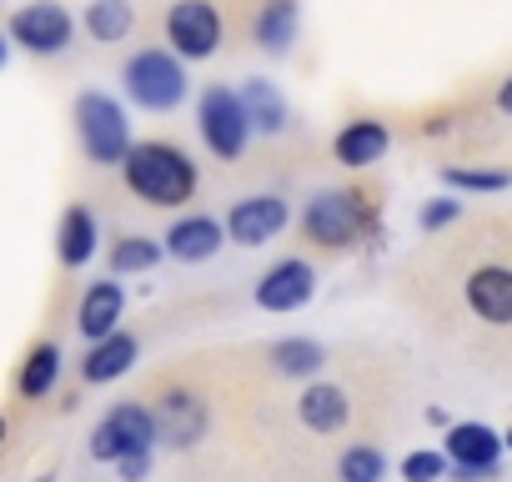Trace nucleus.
I'll return each mask as SVG.
<instances>
[{
    "label": "nucleus",
    "mask_w": 512,
    "mask_h": 482,
    "mask_svg": "<svg viewBox=\"0 0 512 482\" xmlns=\"http://www.w3.org/2000/svg\"><path fill=\"white\" fill-rule=\"evenodd\" d=\"M502 447H512V427H507V437H502Z\"/></svg>",
    "instance_id": "obj_34"
},
{
    "label": "nucleus",
    "mask_w": 512,
    "mask_h": 482,
    "mask_svg": "<svg viewBox=\"0 0 512 482\" xmlns=\"http://www.w3.org/2000/svg\"><path fill=\"white\" fill-rule=\"evenodd\" d=\"M372 226V206L362 191L342 186V191H317L307 206H302V236L312 247H327V252H342Z\"/></svg>",
    "instance_id": "obj_4"
},
{
    "label": "nucleus",
    "mask_w": 512,
    "mask_h": 482,
    "mask_svg": "<svg viewBox=\"0 0 512 482\" xmlns=\"http://www.w3.org/2000/svg\"><path fill=\"white\" fill-rule=\"evenodd\" d=\"M56 377H61V347H56V342H41V347L26 352L21 377H16V392H21L26 402H41V397H51Z\"/></svg>",
    "instance_id": "obj_23"
},
{
    "label": "nucleus",
    "mask_w": 512,
    "mask_h": 482,
    "mask_svg": "<svg viewBox=\"0 0 512 482\" xmlns=\"http://www.w3.org/2000/svg\"><path fill=\"white\" fill-rule=\"evenodd\" d=\"M297 26H302V6H297V0H267V6L256 11L251 36H256V46H262L267 56H287L292 41H297Z\"/></svg>",
    "instance_id": "obj_19"
},
{
    "label": "nucleus",
    "mask_w": 512,
    "mask_h": 482,
    "mask_svg": "<svg viewBox=\"0 0 512 482\" xmlns=\"http://www.w3.org/2000/svg\"><path fill=\"white\" fill-rule=\"evenodd\" d=\"M387 146H392V131H387L377 116H357V121H347V126L332 136V156H337V166H347V171L377 166V161L387 156Z\"/></svg>",
    "instance_id": "obj_12"
},
{
    "label": "nucleus",
    "mask_w": 512,
    "mask_h": 482,
    "mask_svg": "<svg viewBox=\"0 0 512 482\" xmlns=\"http://www.w3.org/2000/svg\"><path fill=\"white\" fill-rule=\"evenodd\" d=\"M6 432H11V427H6V417H0V442H6Z\"/></svg>",
    "instance_id": "obj_33"
},
{
    "label": "nucleus",
    "mask_w": 512,
    "mask_h": 482,
    "mask_svg": "<svg viewBox=\"0 0 512 482\" xmlns=\"http://www.w3.org/2000/svg\"><path fill=\"white\" fill-rule=\"evenodd\" d=\"M116 472H121V482H141V477L151 472V452H131V457H121Z\"/></svg>",
    "instance_id": "obj_30"
},
{
    "label": "nucleus",
    "mask_w": 512,
    "mask_h": 482,
    "mask_svg": "<svg viewBox=\"0 0 512 482\" xmlns=\"http://www.w3.org/2000/svg\"><path fill=\"white\" fill-rule=\"evenodd\" d=\"M96 241H101L96 211H91L86 201L66 206V211H61V226H56V257H61V267L81 272V267L96 257Z\"/></svg>",
    "instance_id": "obj_16"
},
{
    "label": "nucleus",
    "mask_w": 512,
    "mask_h": 482,
    "mask_svg": "<svg viewBox=\"0 0 512 482\" xmlns=\"http://www.w3.org/2000/svg\"><path fill=\"white\" fill-rule=\"evenodd\" d=\"M76 141L91 166H121L131 151V121L126 106L106 91H81L76 96Z\"/></svg>",
    "instance_id": "obj_3"
},
{
    "label": "nucleus",
    "mask_w": 512,
    "mask_h": 482,
    "mask_svg": "<svg viewBox=\"0 0 512 482\" xmlns=\"http://www.w3.org/2000/svg\"><path fill=\"white\" fill-rule=\"evenodd\" d=\"M6 36L31 56H61L76 41V16L61 6V0H31V6L11 11Z\"/></svg>",
    "instance_id": "obj_7"
},
{
    "label": "nucleus",
    "mask_w": 512,
    "mask_h": 482,
    "mask_svg": "<svg viewBox=\"0 0 512 482\" xmlns=\"http://www.w3.org/2000/svg\"><path fill=\"white\" fill-rule=\"evenodd\" d=\"M161 31H166V51H176L181 61H211L226 41L216 0H171Z\"/></svg>",
    "instance_id": "obj_6"
},
{
    "label": "nucleus",
    "mask_w": 512,
    "mask_h": 482,
    "mask_svg": "<svg viewBox=\"0 0 512 482\" xmlns=\"http://www.w3.org/2000/svg\"><path fill=\"white\" fill-rule=\"evenodd\" d=\"M156 412L151 407H141V402H121V407H111L101 422H96V432H91V457L96 462H121V457H131V452H151L156 447Z\"/></svg>",
    "instance_id": "obj_8"
},
{
    "label": "nucleus",
    "mask_w": 512,
    "mask_h": 482,
    "mask_svg": "<svg viewBox=\"0 0 512 482\" xmlns=\"http://www.w3.org/2000/svg\"><path fill=\"white\" fill-rule=\"evenodd\" d=\"M442 186H452V191H507L512 176L507 171H477V166H447Z\"/></svg>",
    "instance_id": "obj_27"
},
{
    "label": "nucleus",
    "mask_w": 512,
    "mask_h": 482,
    "mask_svg": "<svg viewBox=\"0 0 512 482\" xmlns=\"http://www.w3.org/2000/svg\"><path fill=\"white\" fill-rule=\"evenodd\" d=\"M382 472H387V462H382L377 447H347L337 457V477L342 482H382Z\"/></svg>",
    "instance_id": "obj_26"
},
{
    "label": "nucleus",
    "mask_w": 512,
    "mask_h": 482,
    "mask_svg": "<svg viewBox=\"0 0 512 482\" xmlns=\"http://www.w3.org/2000/svg\"><path fill=\"white\" fill-rule=\"evenodd\" d=\"M156 432H161V442H171V447L201 442V432H206V402H201L196 392H186V387H171V392L161 397V407H156Z\"/></svg>",
    "instance_id": "obj_13"
},
{
    "label": "nucleus",
    "mask_w": 512,
    "mask_h": 482,
    "mask_svg": "<svg viewBox=\"0 0 512 482\" xmlns=\"http://www.w3.org/2000/svg\"><path fill=\"white\" fill-rule=\"evenodd\" d=\"M467 307L492 327H512V267H477L467 277Z\"/></svg>",
    "instance_id": "obj_15"
},
{
    "label": "nucleus",
    "mask_w": 512,
    "mask_h": 482,
    "mask_svg": "<svg viewBox=\"0 0 512 482\" xmlns=\"http://www.w3.org/2000/svg\"><path fill=\"white\" fill-rule=\"evenodd\" d=\"M121 86H126V96L141 106V111H156V116H166V111H176L181 101H186V61L176 56V51H166V46H146V51H136L126 66H121Z\"/></svg>",
    "instance_id": "obj_2"
},
{
    "label": "nucleus",
    "mask_w": 512,
    "mask_h": 482,
    "mask_svg": "<svg viewBox=\"0 0 512 482\" xmlns=\"http://www.w3.org/2000/svg\"><path fill=\"white\" fill-rule=\"evenodd\" d=\"M287 221H292L287 196H277V191H256V196L231 201V211H226L221 226H226V241H236V247H267L272 236L287 231Z\"/></svg>",
    "instance_id": "obj_9"
},
{
    "label": "nucleus",
    "mask_w": 512,
    "mask_h": 482,
    "mask_svg": "<svg viewBox=\"0 0 512 482\" xmlns=\"http://www.w3.org/2000/svg\"><path fill=\"white\" fill-rule=\"evenodd\" d=\"M442 477H447L442 452H407L402 457V482H442Z\"/></svg>",
    "instance_id": "obj_28"
},
{
    "label": "nucleus",
    "mask_w": 512,
    "mask_h": 482,
    "mask_svg": "<svg viewBox=\"0 0 512 482\" xmlns=\"http://www.w3.org/2000/svg\"><path fill=\"white\" fill-rule=\"evenodd\" d=\"M6 56H11V36H0V66H6Z\"/></svg>",
    "instance_id": "obj_32"
},
{
    "label": "nucleus",
    "mask_w": 512,
    "mask_h": 482,
    "mask_svg": "<svg viewBox=\"0 0 512 482\" xmlns=\"http://www.w3.org/2000/svg\"><path fill=\"white\" fill-rule=\"evenodd\" d=\"M121 181H126V191L136 201L161 206V211H176V206H186L196 196L201 171H196V161H191L186 146L156 136V141H131V151L121 161Z\"/></svg>",
    "instance_id": "obj_1"
},
{
    "label": "nucleus",
    "mask_w": 512,
    "mask_h": 482,
    "mask_svg": "<svg viewBox=\"0 0 512 482\" xmlns=\"http://www.w3.org/2000/svg\"><path fill=\"white\" fill-rule=\"evenodd\" d=\"M322 362H327V352L312 337H287V342L272 347V367L282 377H312V372H322Z\"/></svg>",
    "instance_id": "obj_24"
},
{
    "label": "nucleus",
    "mask_w": 512,
    "mask_h": 482,
    "mask_svg": "<svg viewBox=\"0 0 512 482\" xmlns=\"http://www.w3.org/2000/svg\"><path fill=\"white\" fill-rule=\"evenodd\" d=\"M221 241H226V226H221L216 216H206V211H191V216H176V221L166 226L161 247H166V257L196 267V262H211V257L221 252Z\"/></svg>",
    "instance_id": "obj_11"
},
{
    "label": "nucleus",
    "mask_w": 512,
    "mask_h": 482,
    "mask_svg": "<svg viewBox=\"0 0 512 482\" xmlns=\"http://www.w3.org/2000/svg\"><path fill=\"white\" fill-rule=\"evenodd\" d=\"M161 241L156 236H121L116 247H111V272L116 277H136V272H151L161 262Z\"/></svg>",
    "instance_id": "obj_25"
},
{
    "label": "nucleus",
    "mask_w": 512,
    "mask_h": 482,
    "mask_svg": "<svg viewBox=\"0 0 512 482\" xmlns=\"http://www.w3.org/2000/svg\"><path fill=\"white\" fill-rule=\"evenodd\" d=\"M241 101H246L251 131H267V136L287 131L292 111H287V101H282V91H277L272 81H246V86H241Z\"/></svg>",
    "instance_id": "obj_22"
},
{
    "label": "nucleus",
    "mask_w": 512,
    "mask_h": 482,
    "mask_svg": "<svg viewBox=\"0 0 512 482\" xmlns=\"http://www.w3.org/2000/svg\"><path fill=\"white\" fill-rule=\"evenodd\" d=\"M297 417H302V427H312V432H337L347 417H352V402H347V392L342 387H332V382H312L302 397H297Z\"/></svg>",
    "instance_id": "obj_20"
},
{
    "label": "nucleus",
    "mask_w": 512,
    "mask_h": 482,
    "mask_svg": "<svg viewBox=\"0 0 512 482\" xmlns=\"http://www.w3.org/2000/svg\"><path fill=\"white\" fill-rule=\"evenodd\" d=\"M497 111H502V116H512V76L497 86Z\"/></svg>",
    "instance_id": "obj_31"
},
{
    "label": "nucleus",
    "mask_w": 512,
    "mask_h": 482,
    "mask_svg": "<svg viewBox=\"0 0 512 482\" xmlns=\"http://www.w3.org/2000/svg\"><path fill=\"white\" fill-rule=\"evenodd\" d=\"M497 457H502V437L487 422H457V427H447V462L452 467H472V472L492 477L497 472Z\"/></svg>",
    "instance_id": "obj_14"
},
{
    "label": "nucleus",
    "mask_w": 512,
    "mask_h": 482,
    "mask_svg": "<svg viewBox=\"0 0 512 482\" xmlns=\"http://www.w3.org/2000/svg\"><path fill=\"white\" fill-rule=\"evenodd\" d=\"M196 131H201V146L216 161H241V151L251 146V116H246L241 91L206 86L201 101H196Z\"/></svg>",
    "instance_id": "obj_5"
},
{
    "label": "nucleus",
    "mask_w": 512,
    "mask_h": 482,
    "mask_svg": "<svg viewBox=\"0 0 512 482\" xmlns=\"http://www.w3.org/2000/svg\"><path fill=\"white\" fill-rule=\"evenodd\" d=\"M131 26H136V6H131V0H91V6L81 11V31L91 41H101V46L126 41Z\"/></svg>",
    "instance_id": "obj_21"
},
{
    "label": "nucleus",
    "mask_w": 512,
    "mask_h": 482,
    "mask_svg": "<svg viewBox=\"0 0 512 482\" xmlns=\"http://www.w3.org/2000/svg\"><path fill=\"white\" fill-rule=\"evenodd\" d=\"M136 352H141V342L131 332H111V337L91 342V352L81 357V377L91 387H106V382H116V377H126L136 367Z\"/></svg>",
    "instance_id": "obj_18"
},
{
    "label": "nucleus",
    "mask_w": 512,
    "mask_h": 482,
    "mask_svg": "<svg viewBox=\"0 0 512 482\" xmlns=\"http://www.w3.org/2000/svg\"><path fill=\"white\" fill-rule=\"evenodd\" d=\"M121 312H126V292H121V282H91L86 297H81L76 327H81L86 342H101V337L121 332Z\"/></svg>",
    "instance_id": "obj_17"
},
{
    "label": "nucleus",
    "mask_w": 512,
    "mask_h": 482,
    "mask_svg": "<svg viewBox=\"0 0 512 482\" xmlns=\"http://www.w3.org/2000/svg\"><path fill=\"white\" fill-rule=\"evenodd\" d=\"M457 216H462V201L437 196V201H427V206H422V216H417V221H422V231H442V226H452Z\"/></svg>",
    "instance_id": "obj_29"
},
{
    "label": "nucleus",
    "mask_w": 512,
    "mask_h": 482,
    "mask_svg": "<svg viewBox=\"0 0 512 482\" xmlns=\"http://www.w3.org/2000/svg\"><path fill=\"white\" fill-rule=\"evenodd\" d=\"M317 297V267L302 262V257H282L277 267L262 272V282H256V307L262 312H297Z\"/></svg>",
    "instance_id": "obj_10"
}]
</instances>
